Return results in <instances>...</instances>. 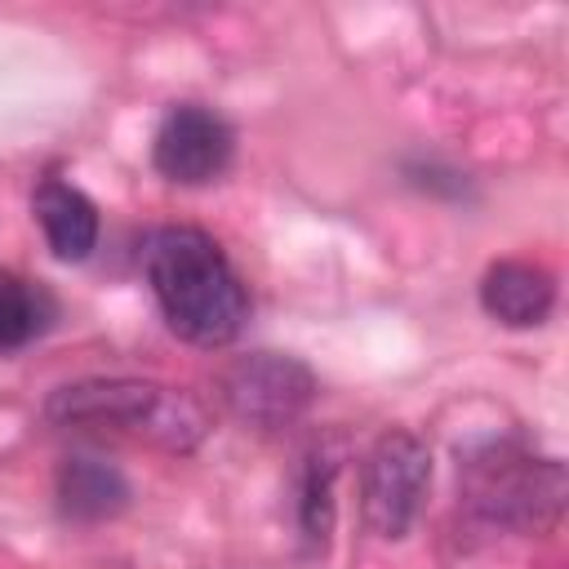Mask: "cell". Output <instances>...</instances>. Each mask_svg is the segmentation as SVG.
<instances>
[{"mask_svg":"<svg viewBox=\"0 0 569 569\" xmlns=\"http://www.w3.org/2000/svg\"><path fill=\"white\" fill-rule=\"evenodd\" d=\"M142 267L151 293L182 342L227 347L249 320V284L200 227H160L147 236Z\"/></svg>","mask_w":569,"mask_h":569,"instance_id":"cell-1","label":"cell"},{"mask_svg":"<svg viewBox=\"0 0 569 569\" xmlns=\"http://www.w3.org/2000/svg\"><path fill=\"white\" fill-rule=\"evenodd\" d=\"M44 418L58 427H120L169 453H191L209 436V409L191 391L147 378L67 382L44 400Z\"/></svg>","mask_w":569,"mask_h":569,"instance_id":"cell-2","label":"cell"},{"mask_svg":"<svg viewBox=\"0 0 569 569\" xmlns=\"http://www.w3.org/2000/svg\"><path fill=\"white\" fill-rule=\"evenodd\" d=\"M467 511L511 533H547L565 511L560 458H533L516 445H485L458 462Z\"/></svg>","mask_w":569,"mask_h":569,"instance_id":"cell-3","label":"cell"},{"mask_svg":"<svg viewBox=\"0 0 569 569\" xmlns=\"http://www.w3.org/2000/svg\"><path fill=\"white\" fill-rule=\"evenodd\" d=\"M431 489V449L405 427H387L360 467V511L369 533L405 538Z\"/></svg>","mask_w":569,"mask_h":569,"instance_id":"cell-4","label":"cell"},{"mask_svg":"<svg viewBox=\"0 0 569 569\" xmlns=\"http://www.w3.org/2000/svg\"><path fill=\"white\" fill-rule=\"evenodd\" d=\"M218 396L236 422L253 431H280L298 422L316 400V373L298 356L253 351L218 373Z\"/></svg>","mask_w":569,"mask_h":569,"instance_id":"cell-5","label":"cell"},{"mask_svg":"<svg viewBox=\"0 0 569 569\" xmlns=\"http://www.w3.org/2000/svg\"><path fill=\"white\" fill-rule=\"evenodd\" d=\"M236 156V133L231 124L200 102H178L164 111L156 138H151V164L164 182L178 187H204L227 173Z\"/></svg>","mask_w":569,"mask_h":569,"instance_id":"cell-6","label":"cell"},{"mask_svg":"<svg viewBox=\"0 0 569 569\" xmlns=\"http://www.w3.org/2000/svg\"><path fill=\"white\" fill-rule=\"evenodd\" d=\"M480 307L489 320L507 325V329H533L551 316L556 307V276L538 262H493L480 276Z\"/></svg>","mask_w":569,"mask_h":569,"instance_id":"cell-7","label":"cell"},{"mask_svg":"<svg viewBox=\"0 0 569 569\" xmlns=\"http://www.w3.org/2000/svg\"><path fill=\"white\" fill-rule=\"evenodd\" d=\"M31 209H36V222H40L53 258L84 262L98 249V227H102L98 222V204L76 182L40 178V187L31 191Z\"/></svg>","mask_w":569,"mask_h":569,"instance_id":"cell-8","label":"cell"},{"mask_svg":"<svg viewBox=\"0 0 569 569\" xmlns=\"http://www.w3.org/2000/svg\"><path fill=\"white\" fill-rule=\"evenodd\" d=\"M53 493H58V511L76 525H98V520H111L129 507V480L116 462L98 458V453H71L62 458L58 467V480H53Z\"/></svg>","mask_w":569,"mask_h":569,"instance_id":"cell-9","label":"cell"},{"mask_svg":"<svg viewBox=\"0 0 569 569\" xmlns=\"http://www.w3.org/2000/svg\"><path fill=\"white\" fill-rule=\"evenodd\" d=\"M347 462V449L338 436H320L307 453H302V471H298V533L311 551L329 547L333 533V480Z\"/></svg>","mask_w":569,"mask_h":569,"instance_id":"cell-10","label":"cell"},{"mask_svg":"<svg viewBox=\"0 0 569 569\" xmlns=\"http://www.w3.org/2000/svg\"><path fill=\"white\" fill-rule=\"evenodd\" d=\"M58 316V302L44 284L0 271V351H18L36 342Z\"/></svg>","mask_w":569,"mask_h":569,"instance_id":"cell-11","label":"cell"}]
</instances>
